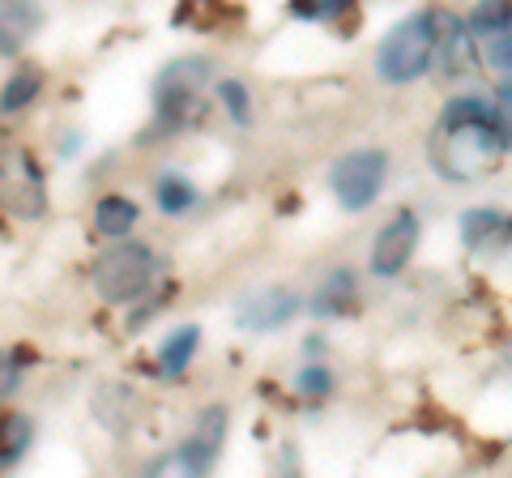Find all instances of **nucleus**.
<instances>
[{"instance_id":"nucleus-1","label":"nucleus","mask_w":512,"mask_h":478,"mask_svg":"<svg viewBox=\"0 0 512 478\" xmlns=\"http://www.w3.org/2000/svg\"><path fill=\"white\" fill-rule=\"evenodd\" d=\"M504 154V137L491 124V103L453 99L431 133V163L444 180H478Z\"/></svg>"},{"instance_id":"nucleus-2","label":"nucleus","mask_w":512,"mask_h":478,"mask_svg":"<svg viewBox=\"0 0 512 478\" xmlns=\"http://www.w3.org/2000/svg\"><path fill=\"white\" fill-rule=\"evenodd\" d=\"M436 30H440L436 13H410V18L397 22L376 47L380 82H389V86L419 82V77L427 73V65H431V56H436V47H440Z\"/></svg>"},{"instance_id":"nucleus-3","label":"nucleus","mask_w":512,"mask_h":478,"mask_svg":"<svg viewBox=\"0 0 512 478\" xmlns=\"http://www.w3.org/2000/svg\"><path fill=\"white\" fill-rule=\"evenodd\" d=\"M154 278V252L150 244H137V239H120L111 244L90 269V282L107 304H128L150 286Z\"/></svg>"},{"instance_id":"nucleus-4","label":"nucleus","mask_w":512,"mask_h":478,"mask_svg":"<svg viewBox=\"0 0 512 478\" xmlns=\"http://www.w3.org/2000/svg\"><path fill=\"white\" fill-rule=\"evenodd\" d=\"M384 175H389V154L376 146H359V150H346L329 167V188L346 214H359L380 197Z\"/></svg>"},{"instance_id":"nucleus-5","label":"nucleus","mask_w":512,"mask_h":478,"mask_svg":"<svg viewBox=\"0 0 512 478\" xmlns=\"http://www.w3.org/2000/svg\"><path fill=\"white\" fill-rule=\"evenodd\" d=\"M210 60L205 56H184V60H171V65L158 73L154 82V103H158V116L167 124H180L188 116V107L197 103L201 86L210 82Z\"/></svg>"},{"instance_id":"nucleus-6","label":"nucleus","mask_w":512,"mask_h":478,"mask_svg":"<svg viewBox=\"0 0 512 478\" xmlns=\"http://www.w3.org/2000/svg\"><path fill=\"white\" fill-rule=\"evenodd\" d=\"M423 239V227H419V214L414 210H397L389 222L380 227L376 244H372V274L376 278H397L402 269L410 265L414 248Z\"/></svg>"},{"instance_id":"nucleus-7","label":"nucleus","mask_w":512,"mask_h":478,"mask_svg":"<svg viewBox=\"0 0 512 478\" xmlns=\"http://www.w3.org/2000/svg\"><path fill=\"white\" fill-rule=\"evenodd\" d=\"M295 312H299L295 291H286V286H265V291H256L239 304V325L252 329V333H269V329H282Z\"/></svg>"},{"instance_id":"nucleus-8","label":"nucleus","mask_w":512,"mask_h":478,"mask_svg":"<svg viewBox=\"0 0 512 478\" xmlns=\"http://www.w3.org/2000/svg\"><path fill=\"white\" fill-rule=\"evenodd\" d=\"M218 461V449H210V444H201L197 436H188L180 449H171L154 461V466L146 470V478H205L214 470Z\"/></svg>"},{"instance_id":"nucleus-9","label":"nucleus","mask_w":512,"mask_h":478,"mask_svg":"<svg viewBox=\"0 0 512 478\" xmlns=\"http://www.w3.org/2000/svg\"><path fill=\"white\" fill-rule=\"evenodd\" d=\"M39 26H43V9L0 0V56H18L22 47L35 39Z\"/></svg>"},{"instance_id":"nucleus-10","label":"nucleus","mask_w":512,"mask_h":478,"mask_svg":"<svg viewBox=\"0 0 512 478\" xmlns=\"http://www.w3.org/2000/svg\"><path fill=\"white\" fill-rule=\"evenodd\" d=\"M197 342H201V329L197 325H180V329H171L163 342H158V372L163 376H180L192 355H197Z\"/></svg>"},{"instance_id":"nucleus-11","label":"nucleus","mask_w":512,"mask_h":478,"mask_svg":"<svg viewBox=\"0 0 512 478\" xmlns=\"http://www.w3.org/2000/svg\"><path fill=\"white\" fill-rule=\"evenodd\" d=\"M355 295H359L355 274H350V269H338V274H329L325 286L316 291L312 312L316 316H350L355 312Z\"/></svg>"},{"instance_id":"nucleus-12","label":"nucleus","mask_w":512,"mask_h":478,"mask_svg":"<svg viewBox=\"0 0 512 478\" xmlns=\"http://www.w3.org/2000/svg\"><path fill=\"white\" fill-rule=\"evenodd\" d=\"M137 218H141V210L128 197H103L99 205H94V227H99L107 239H128V231L137 227Z\"/></svg>"},{"instance_id":"nucleus-13","label":"nucleus","mask_w":512,"mask_h":478,"mask_svg":"<svg viewBox=\"0 0 512 478\" xmlns=\"http://www.w3.org/2000/svg\"><path fill=\"white\" fill-rule=\"evenodd\" d=\"M30 440H35V423H30L26 414H18V410L0 414V466H13V461L30 449Z\"/></svg>"},{"instance_id":"nucleus-14","label":"nucleus","mask_w":512,"mask_h":478,"mask_svg":"<svg viewBox=\"0 0 512 478\" xmlns=\"http://www.w3.org/2000/svg\"><path fill=\"white\" fill-rule=\"evenodd\" d=\"M39 90H43V73L39 69H18L5 82V90H0V111H5V116H18V111H26L39 99Z\"/></svg>"},{"instance_id":"nucleus-15","label":"nucleus","mask_w":512,"mask_h":478,"mask_svg":"<svg viewBox=\"0 0 512 478\" xmlns=\"http://www.w3.org/2000/svg\"><path fill=\"white\" fill-rule=\"evenodd\" d=\"M154 201H158V210L175 218V214H188L192 210L197 193H192V184L184 180V175L167 171V175H158V184H154Z\"/></svg>"},{"instance_id":"nucleus-16","label":"nucleus","mask_w":512,"mask_h":478,"mask_svg":"<svg viewBox=\"0 0 512 478\" xmlns=\"http://www.w3.org/2000/svg\"><path fill=\"white\" fill-rule=\"evenodd\" d=\"M470 35H474L470 26H457L453 35L444 39V60H448V73H453V77L474 69V39Z\"/></svg>"},{"instance_id":"nucleus-17","label":"nucleus","mask_w":512,"mask_h":478,"mask_svg":"<svg viewBox=\"0 0 512 478\" xmlns=\"http://www.w3.org/2000/svg\"><path fill=\"white\" fill-rule=\"evenodd\" d=\"M500 227H504V214H495V210H470L466 218H461V239H466L470 248H483Z\"/></svg>"},{"instance_id":"nucleus-18","label":"nucleus","mask_w":512,"mask_h":478,"mask_svg":"<svg viewBox=\"0 0 512 478\" xmlns=\"http://www.w3.org/2000/svg\"><path fill=\"white\" fill-rule=\"evenodd\" d=\"M470 30H478V35H504V30H512V5H478L474 13H470V22H466Z\"/></svg>"},{"instance_id":"nucleus-19","label":"nucleus","mask_w":512,"mask_h":478,"mask_svg":"<svg viewBox=\"0 0 512 478\" xmlns=\"http://www.w3.org/2000/svg\"><path fill=\"white\" fill-rule=\"evenodd\" d=\"M218 99H222V107H227V116H231L235 124H248V120H252V90H248L244 82L227 77V82L218 86Z\"/></svg>"},{"instance_id":"nucleus-20","label":"nucleus","mask_w":512,"mask_h":478,"mask_svg":"<svg viewBox=\"0 0 512 478\" xmlns=\"http://www.w3.org/2000/svg\"><path fill=\"white\" fill-rule=\"evenodd\" d=\"M491 124H495V133L504 137V150L512 146V86H504L500 94H495V103H491Z\"/></svg>"},{"instance_id":"nucleus-21","label":"nucleus","mask_w":512,"mask_h":478,"mask_svg":"<svg viewBox=\"0 0 512 478\" xmlns=\"http://www.w3.org/2000/svg\"><path fill=\"white\" fill-rule=\"evenodd\" d=\"M22 385V368H18V355H9V350H0V402Z\"/></svg>"},{"instance_id":"nucleus-22","label":"nucleus","mask_w":512,"mask_h":478,"mask_svg":"<svg viewBox=\"0 0 512 478\" xmlns=\"http://www.w3.org/2000/svg\"><path fill=\"white\" fill-rule=\"evenodd\" d=\"M329 389H333V376L325 368H303L299 372V393L320 397V393H329Z\"/></svg>"},{"instance_id":"nucleus-23","label":"nucleus","mask_w":512,"mask_h":478,"mask_svg":"<svg viewBox=\"0 0 512 478\" xmlns=\"http://www.w3.org/2000/svg\"><path fill=\"white\" fill-rule=\"evenodd\" d=\"M491 65L512 73V30H504V35L491 39Z\"/></svg>"},{"instance_id":"nucleus-24","label":"nucleus","mask_w":512,"mask_h":478,"mask_svg":"<svg viewBox=\"0 0 512 478\" xmlns=\"http://www.w3.org/2000/svg\"><path fill=\"white\" fill-rule=\"evenodd\" d=\"M508 86H512V82H508Z\"/></svg>"}]
</instances>
